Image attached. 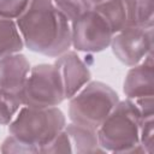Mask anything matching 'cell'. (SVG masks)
<instances>
[{"mask_svg":"<svg viewBox=\"0 0 154 154\" xmlns=\"http://www.w3.org/2000/svg\"><path fill=\"white\" fill-rule=\"evenodd\" d=\"M112 37L111 26L94 10H89L71 23V47L77 52H102L109 47Z\"/></svg>","mask_w":154,"mask_h":154,"instance_id":"6","label":"cell"},{"mask_svg":"<svg viewBox=\"0 0 154 154\" xmlns=\"http://www.w3.org/2000/svg\"><path fill=\"white\" fill-rule=\"evenodd\" d=\"M142 114L132 99L119 100L97 128L99 144L109 153H146L140 144Z\"/></svg>","mask_w":154,"mask_h":154,"instance_id":"2","label":"cell"},{"mask_svg":"<svg viewBox=\"0 0 154 154\" xmlns=\"http://www.w3.org/2000/svg\"><path fill=\"white\" fill-rule=\"evenodd\" d=\"M22 106V95L12 94L0 88V125H8Z\"/></svg>","mask_w":154,"mask_h":154,"instance_id":"14","label":"cell"},{"mask_svg":"<svg viewBox=\"0 0 154 154\" xmlns=\"http://www.w3.org/2000/svg\"><path fill=\"white\" fill-rule=\"evenodd\" d=\"M66 125L64 112L57 107H31L23 105L8 124V134L34 147L37 153Z\"/></svg>","mask_w":154,"mask_h":154,"instance_id":"3","label":"cell"},{"mask_svg":"<svg viewBox=\"0 0 154 154\" xmlns=\"http://www.w3.org/2000/svg\"><path fill=\"white\" fill-rule=\"evenodd\" d=\"M40 153H72L71 142L67 132L65 131V128L51 142L43 146L40 149Z\"/></svg>","mask_w":154,"mask_h":154,"instance_id":"18","label":"cell"},{"mask_svg":"<svg viewBox=\"0 0 154 154\" xmlns=\"http://www.w3.org/2000/svg\"><path fill=\"white\" fill-rule=\"evenodd\" d=\"M126 25L154 26V0H124Z\"/></svg>","mask_w":154,"mask_h":154,"instance_id":"12","label":"cell"},{"mask_svg":"<svg viewBox=\"0 0 154 154\" xmlns=\"http://www.w3.org/2000/svg\"><path fill=\"white\" fill-rule=\"evenodd\" d=\"M30 0H0V17L17 19L28 7Z\"/></svg>","mask_w":154,"mask_h":154,"instance_id":"17","label":"cell"},{"mask_svg":"<svg viewBox=\"0 0 154 154\" xmlns=\"http://www.w3.org/2000/svg\"><path fill=\"white\" fill-rule=\"evenodd\" d=\"M24 42L14 19L0 17V58L22 52Z\"/></svg>","mask_w":154,"mask_h":154,"instance_id":"13","label":"cell"},{"mask_svg":"<svg viewBox=\"0 0 154 154\" xmlns=\"http://www.w3.org/2000/svg\"><path fill=\"white\" fill-rule=\"evenodd\" d=\"M65 131L69 135L72 153L87 154L105 152L99 144V137L96 129L79 125L76 123H70L65 125Z\"/></svg>","mask_w":154,"mask_h":154,"instance_id":"11","label":"cell"},{"mask_svg":"<svg viewBox=\"0 0 154 154\" xmlns=\"http://www.w3.org/2000/svg\"><path fill=\"white\" fill-rule=\"evenodd\" d=\"M0 152L5 153V154H8V153H37V150L34 147L19 141L17 137H14L12 135H8L4 140V142L1 143Z\"/></svg>","mask_w":154,"mask_h":154,"instance_id":"19","label":"cell"},{"mask_svg":"<svg viewBox=\"0 0 154 154\" xmlns=\"http://www.w3.org/2000/svg\"><path fill=\"white\" fill-rule=\"evenodd\" d=\"M69 100L70 122L97 130L120 99L108 84L90 81Z\"/></svg>","mask_w":154,"mask_h":154,"instance_id":"4","label":"cell"},{"mask_svg":"<svg viewBox=\"0 0 154 154\" xmlns=\"http://www.w3.org/2000/svg\"><path fill=\"white\" fill-rule=\"evenodd\" d=\"M53 2L70 24L91 10L87 0H53Z\"/></svg>","mask_w":154,"mask_h":154,"instance_id":"15","label":"cell"},{"mask_svg":"<svg viewBox=\"0 0 154 154\" xmlns=\"http://www.w3.org/2000/svg\"><path fill=\"white\" fill-rule=\"evenodd\" d=\"M31 65L28 58L19 53L0 58V88L12 94L22 95Z\"/></svg>","mask_w":154,"mask_h":154,"instance_id":"9","label":"cell"},{"mask_svg":"<svg viewBox=\"0 0 154 154\" xmlns=\"http://www.w3.org/2000/svg\"><path fill=\"white\" fill-rule=\"evenodd\" d=\"M23 105L57 107L65 100L63 81L55 64L31 66L22 91Z\"/></svg>","mask_w":154,"mask_h":154,"instance_id":"5","label":"cell"},{"mask_svg":"<svg viewBox=\"0 0 154 154\" xmlns=\"http://www.w3.org/2000/svg\"><path fill=\"white\" fill-rule=\"evenodd\" d=\"M16 23L24 47L31 52L57 58L71 48V24L53 0H30Z\"/></svg>","mask_w":154,"mask_h":154,"instance_id":"1","label":"cell"},{"mask_svg":"<svg viewBox=\"0 0 154 154\" xmlns=\"http://www.w3.org/2000/svg\"><path fill=\"white\" fill-rule=\"evenodd\" d=\"M123 91L128 99L154 95L153 54H149L141 63L130 67L123 83Z\"/></svg>","mask_w":154,"mask_h":154,"instance_id":"10","label":"cell"},{"mask_svg":"<svg viewBox=\"0 0 154 154\" xmlns=\"http://www.w3.org/2000/svg\"><path fill=\"white\" fill-rule=\"evenodd\" d=\"M138 107L142 118L147 117H154V99L153 96H143L138 99H132Z\"/></svg>","mask_w":154,"mask_h":154,"instance_id":"20","label":"cell"},{"mask_svg":"<svg viewBox=\"0 0 154 154\" xmlns=\"http://www.w3.org/2000/svg\"><path fill=\"white\" fill-rule=\"evenodd\" d=\"M153 28L126 25L113 34L109 47L116 58L131 67L153 54Z\"/></svg>","mask_w":154,"mask_h":154,"instance_id":"7","label":"cell"},{"mask_svg":"<svg viewBox=\"0 0 154 154\" xmlns=\"http://www.w3.org/2000/svg\"><path fill=\"white\" fill-rule=\"evenodd\" d=\"M54 64L58 67L63 81L65 99L72 97L91 81L90 70L75 51H67L57 57Z\"/></svg>","mask_w":154,"mask_h":154,"instance_id":"8","label":"cell"},{"mask_svg":"<svg viewBox=\"0 0 154 154\" xmlns=\"http://www.w3.org/2000/svg\"><path fill=\"white\" fill-rule=\"evenodd\" d=\"M140 144L146 153L152 154L154 149V117L142 118L140 125Z\"/></svg>","mask_w":154,"mask_h":154,"instance_id":"16","label":"cell"}]
</instances>
